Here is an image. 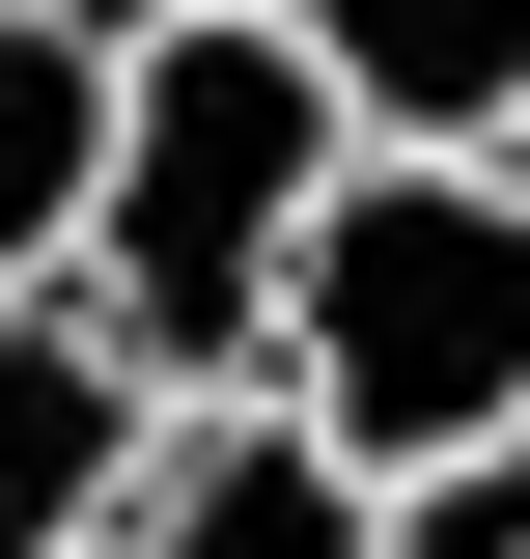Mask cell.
Wrapping results in <instances>:
<instances>
[{
    "instance_id": "cell-3",
    "label": "cell",
    "mask_w": 530,
    "mask_h": 559,
    "mask_svg": "<svg viewBox=\"0 0 530 559\" xmlns=\"http://www.w3.org/2000/svg\"><path fill=\"white\" fill-rule=\"evenodd\" d=\"M112 112H140V28H84V0H0V308H84Z\"/></svg>"
},
{
    "instance_id": "cell-4",
    "label": "cell",
    "mask_w": 530,
    "mask_h": 559,
    "mask_svg": "<svg viewBox=\"0 0 530 559\" xmlns=\"http://www.w3.org/2000/svg\"><path fill=\"white\" fill-rule=\"evenodd\" d=\"M140 448H168V392H140L84 308H0V559H112Z\"/></svg>"
},
{
    "instance_id": "cell-6",
    "label": "cell",
    "mask_w": 530,
    "mask_h": 559,
    "mask_svg": "<svg viewBox=\"0 0 530 559\" xmlns=\"http://www.w3.org/2000/svg\"><path fill=\"white\" fill-rule=\"evenodd\" d=\"M363 559H530V448H474V476H392V532Z\"/></svg>"
},
{
    "instance_id": "cell-2",
    "label": "cell",
    "mask_w": 530,
    "mask_h": 559,
    "mask_svg": "<svg viewBox=\"0 0 530 559\" xmlns=\"http://www.w3.org/2000/svg\"><path fill=\"white\" fill-rule=\"evenodd\" d=\"M279 419L363 503L530 448V168H335L308 280H279Z\"/></svg>"
},
{
    "instance_id": "cell-5",
    "label": "cell",
    "mask_w": 530,
    "mask_h": 559,
    "mask_svg": "<svg viewBox=\"0 0 530 559\" xmlns=\"http://www.w3.org/2000/svg\"><path fill=\"white\" fill-rule=\"evenodd\" d=\"M363 532H392V503L335 476L279 392H224V419H168V448H140V532H112V559H363Z\"/></svg>"
},
{
    "instance_id": "cell-7",
    "label": "cell",
    "mask_w": 530,
    "mask_h": 559,
    "mask_svg": "<svg viewBox=\"0 0 530 559\" xmlns=\"http://www.w3.org/2000/svg\"><path fill=\"white\" fill-rule=\"evenodd\" d=\"M503 168H530V140H503Z\"/></svg>"
},
{
    "instance_id": "cell-1",
    "label": "cell",
    "mask_w": 530,
    "mask_h": 559,
    "mask_svg": "<svg viewBox=\"0 0 530 559\" xmlns=\"http://www.w3.org/2000/svg\"><path fill=\"white\" fill-rule=\"evenodd\" d=\"M335 168H363V112H335V57L279 28V0H196V28H140L112 224H84V336H112L168 419L279 392V280H308Z\"/></svg>"
}]
</instances>
